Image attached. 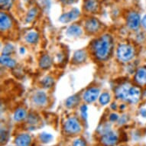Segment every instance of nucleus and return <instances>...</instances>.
I'll use <instances>...</instances> for the list:
<instances>
[{"mask_svg":"<svg viewBox=\"0 0 146 146\" xmlns=\"http://www.w3.org/2000/svg\"><path fill=\"white\" fill-rule=\"evenodd\" d=\"M61 1H63V2H65V1H68V0H61Z\"/></svg>","mask_w":146,"mask_h":146,"instance_id":"obj_35","label":"nucleus"},{"mask_svg":"<svg viewBox=\"0 0 146 146\" xmlns=\"http://www.w3.org/2000/svg\"><path fill=\"white\" fill-rule=\"evenodd\" d=\"M140 16L136 12H130L127 18V25L129 28L132 30H135L140 25Z\"/></svg>","mask_w":146,"mask_h":146,"instance_id":"obj_6","label":"nucleus"},{"mask_svg":"<svg viewBox=\"0 0 146 146\" xmlns=\"http://www.w3.org/2000/svg\"><path fill=\"white\" fill-rule=\"evenodd\" d=\"M26 118V111L24 109H18L14 113V119L17 122H20Z\"/></svg>","mask_w":146,"mask_h":146,"instance_id":"obj_20","label":"nucleus"},{"mask_svg":"<svg viewBox=\"0 0 146 146\" xmlns=\"http://www.w3.org/2000/svg\"><path fill=\"white\" fill-rule=\"evenodd\" d=\"M24 52H25L24 48H21V53H24Z\"/></svg>","mask_w":146,"mask_h":146,"instance_id":"obj_34","label":"nucleus"},{"mask_svg":"<svg viewBox=\"0 0 146 146\" xmlns=\"http://www.w3.org/2000/svg\"><path fill=\"white\" fill-rule=\"evenodd\" d=\"M118 119H119V116H118L117 114H115V113L111 114L110 116V120L111 122H115V121H116Z\"/></svg>","mask_w":146,"mask_h":146,"instance_id":"obj_30","label":"nucleus"},{"mask_svg":"<svg viewBox=\"0 0 146 146\" xmlns=\"http://www.w3.org/2000/svg\"><path fill=\"white\" fill-rule=\"evenodd\" d=\"M41 84H42L44 88H50L54 84V80L52 77H50V76H48V77L44 78Z\"/></svg>","mask_w":146,"mask_h":146,"instance_id":"obj_23","label":"nucleus"},{"mask_svg":"<svg viewBox=\"0 0 146 146\" xmlns=\"http://www.w3.org/2000/svg\"><path fill=\"white\" fill-rule=\"evenodd\" d=\"M32 100L33 103L37 106H41L45 105L48 100V97L47 95L43 91H38L35 94H34L33 97H32Z\"/></svg>","mask_w":146,"mask_h":146,"instance_id":"obj_9","label":"nucleus"},{"mask_svg":"<svg viewBox=\"0 0 146 146\" xmlns=\"http://www.w3.org/2000/svg\"><path fill=\"white\" fill-rule=\"evenodd\" d=\"M82 29L79 25H72L67 29V35L69 37H79L82 35Z\"/></svg>","mask_w":146,"mask_h":146,"instance_id":"obj_14","label":"nucleus"},{"mask_svg":"<svg viewBox=\"0 0 146 146\" xmlns=\"http://www.w3.org/2000/svg\"><path fill=\"white\" fill-rule=\"evenodd\" d=\"M79 100V96H77V95H74V96H70L69 98L67 99V100L65 102V105L68 108H73L78 104Z\"/></svg>","mask_w":146,"mask_h":146,"instance_id":"obj_18","label":"nucleus"},{"mask_svg":"<svg viewBox=\"0 0 146 146\" xmlns=\"http://www.w3.org/2000/svg\"><path fill=\"white\" fill-rule=\"evenodd\" d=\"M135 55V50L129 44H120L117 49V57L122 62H128Z\"/></svg>","mask_w":146,"mask_h":146,"instance_id":"obj_3","label":"nucleus"},{"mask_svg":"<svg viewBox=\"0 0 146 146\" xmlns=\"http://www.w3.org/2000/svg\"><path fill=\"white\" fill-rule=\"evenodd\" d=\"M38 34L35 32V31H31V32H29L28 35L25 37V40L28 43L30 44H34L35 43L38 41Z\"/></svg>","mask_w":146,"mask_h":146,"instance_id":"obj_21","label":"nucleus"},{"mask_svg":"<svg viewBox=\"0 0 146 146\" xmlns=\"http://www.w3.org/2000/svg\"><path fill=\"white\" fill-rule=\"evenodd\" d=\"M31 138L29 134L19 135L15 139L16 146H29L31 145Z\"/></svg>","mask_w":146,"mask_h":146,"instance_id":"obj_10","label":"nucleus"},{"mask_svg":"<svg viewBox=\"0 0 146 146\" xmlns=\"http://www.w3.org/2000/svg\"><path fill=\"white\" fill-rule=\"evenodd\" d=\"M51 63H52V60H51L50 57L46 54V55L42 56L41 59H40L39 66L42 69H47L48 67H50V66L51 65Z\"/></svg>","mask_w":146,"mask_h":146,"instance_id":"obj_17","label":"nucleus"},{"mask_svg":"<svg viewBox=\"0 0 146 146\" xmlns=\"http://www.w3.org/2000/svg\"><path fill=\"white\" fill-rule=\"evenodd\" d=\"M100 95V90L96 87H92L85 92L84 94V100L86 103H93L98 98Z\"/></svg>","mask_w":146,"mask_h":146,"instance_id":"obj_7","label":"nucleus"},{"mask_svg":"<svg viewBox=\"0 0 146 146\" xmlns=\"http://www.w3.org/2000/svg\"><path fill=\"white\" fill-rule=\"evenodd\" d=\"M100 141L104 146H114L118 142L117 135L110 131L103 135Z\"/></svg>","mask_w":146,"mask_h":146,"instance_id":"obj_5","label":"nucleus"},{"mask_svg":"<svg viewBox=\"0 0 146 146\" xmlns=\"http://www.w3.org/2000/svg\"><path fill=\"white\" fill-rule=\"evenodd\" d=\"M7 132L2 129V131H1V142H2V144L7 140Z\"/></svg>","mask_w":146,"mask_h":146,"instance_id":"obj_29","label":"nucleus"},{"mask_svg":"<svg viewBox=\"0 0 146 146\" xmlns=\"http://www.w3.org/2000/svg\"><path fill=\"white\" fill-rule=\"evenodd\" d=\"M86 53L84 50H77L74 54V58L73 60L74 62L77 63V64H80V63L84 62V60H86Z\"/></svg>","mask_w":146,"mask_h":146,"instance_id":"obj_15","label":"nucleus"},{"mask_svg":"<svg viewBox=\"0 0 146 146\" xmlns=\"http://www.w3.org/2000/svg\"><path fill=\"white\" fill-rule=\"evenodd\" d=\"M79 10L77 9H73L70 10V12L63 14L60 17L59 20H60V22H62V23H68V22H71L73 20L76 19L77 17L79 16Z\"/></svg>","mask_w":146,"mask_h":146,"instance_id":"obj_8","label":"nucleus"},{"mask_svg":"<svg viewBox=\"0 0 146 146\" xmlns=\"http://www.w3.org/2000/svg\"><path fill=\"white\" fill-rule=\"evenodd\" d=\"M29 123H36L37 122V117H35V115H30L29 118Z\"/></svg>","mask_w":146,"mask_h":146,"instance_id":"obj_31","label":"nucleus"},{"mask_svg":"<svg viewBox=\"0 0 146 146\" xmlns=\"http://www.w3.org/2000/svg\"><path fill=\"white\" fill-rule=\"evenodd\" d=\"M110 101V96L107 93H103L100 97V103L102 105H106Z\"/></svg>","mask_w":146,"mask_h":146,"instance_id":"obj_25","label":"nucleus"},{"mask_svg":"<svg viewBox=\"0 0 146 146\" xmlns=\"http://www.w3.org/2000/svg\"><path fill=\"white\" fill-rule=\"evenodd\" d=\"M141 24H142V26L144 27V29H146V15L144 16L143 19L141 21Z\"/></svg>","mask_w":146,"mask_h":146,"instance_id":"obj_33","label":"nucleus"},{"mask_svg":"<svg viewBox=\"0 0 146 146\" xmlns=\"http://www.w3.org/2000/svg\"><path fill=\"white\" fill-rule=\"evenodd\" d=\"M37 14H38V9L36 8H33V9L29 10V13H28L26 17V22H31V21H33L34 19L37 15Z\"/></svg>","mask_w":146,"mask_h":146,"instance_id":"obj_24","label":"nucleus"},{"mask_svg":"<svg viewBox=\"0 0 146 146\" xmlns=\"http://www.w3.org/2000/svg\"><path fill=\"white\" fill-rule=\"evenodd\" d=\"M100 22L96 19H90L86 21L85 27H86V31L90 32V33H95L98 31L100 29Z\"/></svg>","mask_w":146,"mask_h":146,"instance_id":"obj_11","label":"nucleus"},{"mask_svg":"<svg viewBox=\"0 0 146 146\" xmlns=\"http://www.w3.org/2000/svg\"><path fill=\"white\" fill-rule=\"evenodd\" d=\"M39 139L41 140V142L43 143H48L50 141H52L53 135H50V133H47V132H42L39 135Z\"/></svg>","mask_w":146,"mask_h":146,"instance_id":"obj_22","label":"nucleus"},{"mask_svg":"<svg viewBox=\"0 0 146 146\" xmlns=\"http://www.w3.org/2000/svg\"><path fill=\"white\" fill-rule=\"evenodd\" d=\"M80 112H81V115L83 119H86L87 118V106L86 105H83L80 108Z\"/></svg>","mask_w":146,"mask_h":146,"instance_id":"obj_27","label":"nucleus"},{"mask_svg":"<svg viewBox=\"0 0 146 146\" xmlns=\"http://www.w3.org/2000/svg\"><path fill=\"white\" fill-rule=\"evenodd\" d=\"M13 50V46L10 44H8L5 46V48L3 49V54H5V55H8L10 53L12 52Z\"/></svg>","mask_w":146,"mask_h":146,"instance_id":"obj_26","label":"nucleus"},{"mask_svg":"<svg viewBox=\"0 0 146 146\" xmlns=\"http://www.w3.org/2000/svg\"><path fill=\"white\" fill-rule=\"evenodd\" d=\"M112 48V38L109 35H105L96 41L94 44L95 55L100 60H105L110 55Z\"/></svg>","mask_w":146,"mask_h":146,"instance_id":"obj_2","label":"nucleus"},{"mask_svg":"<svg viewBox=\"0 0 146 146\" xmlns=\"http://www.w3.org/2000/svg\"><path fill=\"white\" fill-rule=\"evenodd\" d=\"M12 25V20L10 17L5 13L2 12L0 15V28L2 31H6Z\"/></svg>","mask_w":146,"mask_h":146,"instance_id":"obj_12","label":"nucleus"},{"mask_svg":"<svg viewBox=\"0 0 146 146\" xmlns=\"http://www.w3.org/2000/svg\"><path fill=\"white\" fill-rule=\"evenodd\" d=\"M64 131L67 134L74 135L79 133L81 131V125L77 119L71 117L67 119L64 125Z\"/></svg>","mask_w":146,"mask_h":146,"instance_id":"obj_4","label":"nucleus"},{"mask_svg":"<svg viewBox=\"0 0 146 146\" xmlns=\"http://www.w3.org/2000/svg\"><path fill=\"white\" fill-rule=\"evenodd\" d=\"M73 146H86V142L84 140L81 139H76L74 143H73Z\"/></svg>","mask_w":146,"mask_h":146,"instance_id":"obj_28","label":"nucleus"},{"mask_svg":"<svg viewBox=\"0 0 146 146\" xmlns=\"http://www.w3.org/2000/svg\"><path fill=\"white\" fill-rule=\"evenodd\" d=\"M97 6H98V4L96 0H86V2L84 3V7L88 12L96 11Z\"/></svg>","mask_w":146,"mask_h":146,"instance_id":"obj_19","label":"nucleus"},{"mask_svg":"<svg viewBox=\"0 0 146 146\" xmlns=\"http://www.w3.org/2000/svg\"><path fill=\"white\" fill-rule=\"evenodd\" d=\"M116 96L118 98L129 103H138L141 96V90L136 86L130 84H124L116 90Z\"/></svg>","mask_w":146,"mask_h":146,"instance_id":"obj_1","label":"nucleus"},{"mask_svg":"<svg viewBox=\"0 0 146 146\" xmlns=\"http://www.w3.org/2000/svg\"><path fill=\"white\" fill-rule=\"evenodd\" d=\"M135 80L140 85L146 84V67H141L137 70Z\"/></svg>","mask_w":146,"mask_h":146,"instance_id":"obj_13","label":"nucleus"},{"mask_svg":"<svg viewBox=\"0 0 146 146\" xmlns=\"http://www.w3.org/2000/svg\"><path fill=\"white\" fill-rule=\"evenodd\" d=\"M1 64L3 65V66H5V67H10V68H12L14 67L16 64V63L13 59L9 57L8 55H5V54H3V55L1 56Z\"/></svg>","mask_w":146,"mask_h":146,"instance_id":"obj_16","label":"nucleus"},{"mask_svg":"<svg viewBox=\"0 0 146 146\" xmlns=\"http://www.w3.org/2000/svg\"><path fill=\"white\" fill-rule=\"evenodd\" d=\"M10 0H0V3H1V7L3 8L4 6L8 5V4L9 3Z\"/></svg>","mask_w":146,"mask_h":146,"instance_id":"obj_32","label":"nucleus"}]
</instances>
